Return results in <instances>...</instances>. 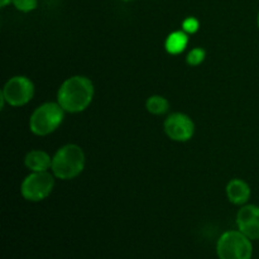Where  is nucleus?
I'll use <instances>...</instances> for the list:
<instances>
[{"mask_svg":"<svg viewBox=\"0 0 259 259\" xmlns=\"http://www.w3.org/2000/svg\"><path fill=\"white\" fill-rule=\"evenodd\" d=\"M146 109L152 115H164L169 110V101L162 95H152L147 99Z\"/></svg>","mask_w":259,"mask_h":259,"instance_id":"12","label":"nucleus"},{"mask_svg":"<svg viewBox=\"0 0 259 259\" xmlns=\"http://www.w3.org/2000/svg\"><path fill=\"white\" fill-rule=\"evenodd\" d=\"M227 197L233 205L237 206H243V205L248 204L252 195V190L248 182H245L242 179H233L228 182L227 189Z\"/></svg>","mask_w":259,"mask_h":259,"instance_id":"9","label":"nucleus"},{"mask_svg":"<svg viewBox=\"0 0 259 259\" xmlns=\"http://www.w3.org/2000/svg\"><path fill=\"white\" fill-rule=\"evenodd\" d=\"M66 111L56 101L43 103L34 109L29 118V131L37 137H46L57 131L65 119Z\"/></svg>","mask_w":259,"mask_h":259,"instance_id":"3","label":"nucleus"},{"mask_svg":"<svg viewBox=\"0 0 259 259\" xmlns=\"http://www.w3.org/2000/svg\"><path fill=\"white\" fill-rule=\"evenodd\" d=\"M95 88L93 81L82 75L66 78L57 91V103L66 113H82L93 103Z\"/></svg>","mask_w":259,"mask_h":259,"instance_id":"1","label":"nucleus"},{"mask_svg":"<svg viewBox=\"0 0 259 259\" xmlns=\"http://www.w3.org/2000/svg\"><path fill=\"white\" fill-rule=\"evenodd\" d=\"M120 2H125V3H129V2H133V0H120Z\"/></svg>","mask_w":259,"mask_h":259,"instance_id":"18","label":"nucleus"},{"mask_svg":"<svg viewBox=\"0 0 259 259\" xmlns=\"http://www.w3.org/2000/svg\"><path fill=\"white\" fill-rule=\"evenodd\" d=\"M189 45V34L184 30H175L164 40V48L172 56L181 55Z\"/></svg>","mask_w":259,"mask_h":259,"instance_id":"11","label":"nucleus"},{"mask_svg":"<svg viewBox=\"0 0 259 259\" xmlns=\"http://www.w3.org/2000/svg\"><path fill=\"white\" fill-rule=\"evenodd\" d=\"M86 164L83 149L75 143H68L57 149L52 156L51 172L58 180L68 181L82 174Z\"/></svg>","mask_w":259,"mask_h":259,"instance_id":"2","label":"nucleus"},{"mask_svg":"<svg viewBox=\"0 0 259 259\" xmlns=\"http://www.w3.org/2000/svg\"><path fill=\"white\" fill-rule=\"evenodd\" d=\"M218 259H252L254 248L253 240L240 230H227L217 240Z\"/></svg>","mask_w":259,"mask_h":259,"instance_id":"4","label":"nucleus"},{"mask_svg":"<svg viewBox=\"0 0 259 259\" xmlns=\"http://www.w3.org/2000/svg\"><path fill=\"white\" fill-rule=\"evenodd\" d=\"M205 57H206V51L201 47H195L187 53L186 63L189 66H192V67H196V66H200L204 62Z\"/></svg>","mask_w":259,"mask_h":259,"instance_id":"13","label":"nucleus"},{"mask_svg":"<svg viewBox=\"0 0 259 259\" xmlns=\"http://www.w3.org/2000/svg\"><path fill=\"white\" fill-rule=\"evenodd\" d=\"M9 4H12V0H0V7L5 8Z\"/></svg>","mask_w":259,"mask_h":259,"instance_id":"16","label":"nucleus"},{"mask_svg":"<svg viewBox=\"0 0 259 259\" xmlns=\"http://www.w3.org/2000/svg\"><path fill=\"white\" fill-rule=\"evenodd\" d=\"M52 172H30L20 184V194L23 199L29 202H39L47 199L55 187Z\"/></svg>","mask_w":259,"mask_h":259,"instance_id":"6","label":"nucleus"},{"mask_svg":"<svg viewBox=\"0 0 259 259\" xmlns=\"http://www.w3.org/2000/svg\"><path fill=\"white\" fill-rule=\"evenodd\" d=\"M257 27H258V29H259V12H258V14H257Z\"/></svg>","mask_w":259,"mask_h":259,"instance_id":"17","label":"nucleus"},{"mask_svg":"<svg viewBox=\"0 0 259 259\" xmlns=\"http://www.w3.org/2000/svg\"><path fill=\"white\" fill-rule=\"evenodd\" d=\"M163 131L171 141L185 143L194 137L195 123L187 114L177 111L164 119Z\"/></svg>","mask_w":259,"mask_h":259,"instance_id":"7","label":"nucleus"},{"mask_svg":"<svg viewBox=\"0 0 259 259\" xmlns=\"http://www.w3.org/2000/svg\"><path fill=\"white\" fill-rule=\"evenodd\" d=\"M12 4L22 13H30L37 9L38 0H12Z\"/></svg>","mask_w":259,"mask_h":259,"instance_id":"14","label":"nucleus"},{"mask_svg":"<svg viewBox=\"0 0 259 259\" xmlns=\"http://www.w3.org/2000/svg\"><path fill=\"white\" fill-rule=\"evenodd\" d=\"M24 166L29 172H46L52 167V157L43 149H32L24 157Z\"/></svg>","mask_w":259,"mask_h":259,"instance_id":"10","label":"nucleus"},{"mask_svg":"<svg viewBox=\"0 0 259 259\" xmlns=\"http://www.w3.org/2000/svg\"><path fill=\"white\" fill-rule=\"evenodd\" d=\"M200 23L196 18L189 17L182 22V30L186 32L187 34H195L199 30Z\"/></svg>","mask_w":259,"mask_h":259,"instance_id":"15","label":"nucleus"},{"mask_svg":"<svg viewBox=\"0 0 259 259\" xmlns=\"http://www.w3.org/2000/svg\"><path fill=\"white\" fill-rule=\"evenodd\" d=\"M237 229L240 230L249 239L259 240V206L254 204H245L237 212Z\"/></svg>","mask_w":259,"mask_h":259,"instance_id":"8","label":"nucleus"},{"mask_svg":"<svg viewBox=\"0 0 259 259\" xmlns=\"http://www.w3.org/2000/svg\"><path fill=\"white\" fill-rule=\"evenodd\" d=\"M34 96V83L29 77L17 75L10 77L0 91V106L5 104L13 108H20L29 103Z\"/></svg>","mask_w":259,"mask_h":259,"instance_id":"5","label":"nucleus"}]
</instances>
